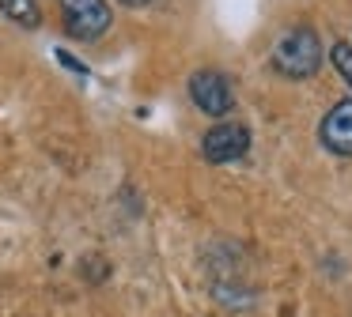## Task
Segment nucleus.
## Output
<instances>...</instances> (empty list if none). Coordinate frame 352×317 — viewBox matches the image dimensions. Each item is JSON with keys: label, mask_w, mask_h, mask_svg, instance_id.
<instances>
[{"label": "nucleus", "mask_w": 352, "mask_h": 317, "mask_svg": "<svg viewBox=\"0 0 352 317\" xmlns=\"http://www.w3.org/2000/svg\"><path fill=\"white\" fill-rule=\"evenodd\" d=\"M322 38L311 27H292L280 34V42L273 45V64L288 80H307L322 68Z\"/></svg>", "instance_id": "1"}, {"label": "nucleus", "mask_w": 352, "mask_h": 317, "mask_svg": "<svg viewBox=\"0 0 352 317\" xmlns=\"http://www.w3.org/2000/svg\"><path fill=\"white\" fill-rule=\"evenodd\" d=\"M61 19L69 38L76 42H95L110 30V4L107 0H61Z\"/></svg>", "instance_id": "2"}, {"label": "nucleus", "mask_w": 352, "mask_h": 317, "mask_svg": "<svg viewBox=\"0 0 352 317\" xmlns=\"http://www.w3.org/2000/svg\"><path fill=\"white\" fill-rule=\"evenodd\" d=\"M190 98L197 102V110H205L208 117H223L235 106V87L223 72H212V68H201V72L190 75Z\"/></svg>", "instance_id": "3"}, {"label": "nucleus", "mask_w": 352, "mask_h": 317, "mask_svg": "<svg viewBox=\"0 0 352 317\" xmlns=\"http://www.w3.org/2000/svg\"><path fill=\"white\" fill-rule=\"evenodd\" d=\"M246 151H250V128H246L243 121H220V125H212L205 132V140H201V155L216 166L235 163Z\"/></svg>", "instance_id": "4"}, {"label": "nucleus", "mask_w": 352, "mask_h": 317, "mask_svg": "<svg viewBox=\"0 0 352 317\" xmlns=\"http://www.w3.org/2000/svg\"><path fill=\"white\" fill-rule=\"evenodd\" d=\"M318 140L326 151L352 158V98H341V102L329 106V113L318 125Z\"/></svg>", "instance_id": "5"}, {"label": "nucleus", "mask_w": 352, "mask_h": 317, "mask_svg": "<svg viewBox=\"0 0 352 317\" xmlns=\"http://www.w3.org/2000/svg\"><path fill=\"white\" fill-rule=\"evenodd\" d=\"M0 12L8 15L12 23H19V27L34 30L42 23V12H38V0H0Z\"/></svg>", "instance_id": "6"}, {"label": "nucleus", "mask_w": 352, "mask_h": 317, "mask_svg": "<svg viewBox=\"0 0 352 317\" xmlns=\"http://www.w3.org/2000/svg\"><path fill=\"white\" fill-rule=\"evenodd\" d=\"M329 60H333V68L341 72V80L352 87V45L349 42H337L333 49H329Z\"/></svg>", "instance_id": "7"}, {"label": "nucleus", "mask_w": 352, "mask_h": 317, "mask_svg": "<svg viewBox=\"0 0 352 317\" xmlns=\"http://www.w3.org/2000/svg\"><path fill=\"white\" fill-rule=\"evenodd\" d=\"M122 4H129V8H144V4H152V0H122Z\"/></svg>", "instance_id": "8"}]
</instances>
